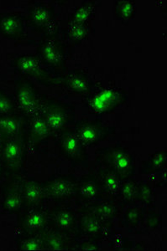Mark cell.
I'll return each mask as SVG.
<instances>
[{
    "label": "cell",
    "instance_id": "obj_1",
    "mask_svg": "<svg viewBox=\"0 0 167 251\" xmlns=\"http://www.w3.org/2000/svg\"><path fill=\"white\" fill-rule=\"evenodd\" d=\"M71 202L56 203L48 210V228L77 240L80 237L79 209L72 206Z\"/></svg>",
    "mask_w": 167,
    "mask_h": 251
},
{
    "label": "cell",
    "instance_id": "obj_2",
    "mask_svg": "<svg viewBox=\"0 0 167 251\" xmlns=\"http://www.w3.org/2000/svg\"><path fill=\"white\" fill-rule=\"evenodd\" d=\"M96 159L102 168L114 172L123 180L132 177L135 171V159L123 146H111L98 150Z\"/></svg>",
    "mask_w": 167,
    "mask_h": 251
},
{
    "label": "cell",
    "instance_id": "obj_3",
    "mask_svg": "<svg viewBox=\"0 0 167 251\" xmlns=\"http://www.w3.org/2000/svg\"><path fill=\"white\" fill-rule=\"evenodd\" d=\"M47 98L48 97L41 93L27 78H23L16 83L13 100L16 112L24 117L40 113Z\"/></svg>",
    "mask_w": 167,
    "mask_h": 251
},
{
    "label": "cell",
    "instance_id": "obj_4",
    "mask_svg": "<svg viewBox=\"0 0 167 251\" xmlns=\"http://www.w3.org/2000/svg\"><path fill=\"white\" fill-rule=\"evenodd\" d=\"M36 54L47 67L63 74L67 63V47L57 34L42 36Z\"/></svg>",
    "mask_w": 167,
    "mask_h": 251
},
{
    "label": "cell",
    "instance_id": "obj_5",
    "mask_svg": "<svg viewBox=\"0 0 167 251\" xmlns=\"http://www.w3.org/2000/svg\"><path fill=\"white\" fill-rule=\"evenodd\" d=\"M126 94L121 88L114 86H104L87 96L86 106L90 113L95 115L112 113L121 106Z\"/></svg>",
    "mask_w": 167,
    "mask_h": 251
},
{
    "label": "cell",
    "instance_id": "obj_6",
    "mask_svg": "<svg viewBox=\"0 0 167 251\" xmlns=\"http://www.w3.org/2000/svg\"><path fill=\"white\" fill-rule=\"evenodd\" d=\"M41 114L53 135L57 136L70 127L75 116V109L69 104L48 97Z\"/></svg>",
    "mask_w": 167,
    "mask_h": 251
},
{
    "label": "cell",
    "instance_id": "obj_7",
    "mask_svg": "<svg viewBox=\"0 0 167 251\" xmlns=\"http://www.w3.org/2000/svg\"><path fill=\"white\" fill-rule=\"evenodd\" d=\"M13 67L24 78H33L46 86H52L57 81V78L50 72L36 54L19 55L13 61Z\"/></svg>",
    "mask_w": 167,
    "mask_h": 251
},
{
    "label": "cell",
    "instance_id": "obj_8",
    "mask_svg": "<svg viewBox=\"0 0 167 251\" xmlns=\"http://www.w3.org/2000/svg\"><path fill=\"white\" fill-rule=\"evenodd\" d=\"M26 149L24 135L3 140L0 149V160L4 172L17 174L22 170L26 162Z\"/></svg>",
    "mask_w": 167,
    "mask_h": 251
},
{
    "label": "cell",
    "instance_id": "obj_9",
    "mask_svg": "<svg viewBox=\"0 0 167 251\" xmlns=\"http://www.w3.org/2000/svg\"><path fill=\"white\" fill-rule=\"evenodd\" d=\"M27 21L33 30L42 36L57 34L58 22L55 9L46 3H35L28 12Z\"/></svg>",
    "mask_w": 167,
    "mask_h": 251
},
{
    "label": "cell",
    "instance_id": "obj_10",
    "mask_svg": "<svg viewBox=\"0 0 167 251\" xmlns=\"http://www.w3.org/2000/svg\"><path fill=\"white\" fill-rule=\"evenodd\" d=\"M78 180L71 174H61L42 183L47 200L55 203L69 202L75 200Z\"/></svg>",
    "mask_w": 167,
    "mask_h": 251
},
{
    "label": "cell",
    "instance_id": "obj_11",
    "mask_svg": "<svg viewBox=\"0 0 167 251\" xmlns=\"http://www.w3.org/2000/svg\"><path fill=\"white\" fill-rule=\"evenodd\" d=\"M57 136L58 150L65 159L73 164L83 163L87 159L86 147L73 127L70 126Z\"/></svg>",
    "mask_w": 167,
    "mask_h": 251
},
{
    "label": "cell",
    "instance_id": "obj_12",
    "mask_svg": "<svg viewBox=\"0 0 167 251\" xmlns=\"http://www.w3.org/2000/svg\"><path fill=\"white\" fill-rule=\"evenodd\" d=\"M79 232L80 236L98 241L112 228V223L105 222L98 217L88 207L79 206Z\"/></svg>",
    "mask_w": 167,
    "mask_h": 251
},
{
    "label": "cell",
    "instance_id": "obj_13",
    "mask_svg": "<svg viewBox=\"0 0 167 251\" xmlns=\"http://www.w3.org/2000/svg\"><path fill=\"white\" fill-rule=\"evenodd\" d=\"M77 134L86 148L98 146L110 135V129L101 120L78 121L74 126Z\"/></svg>",
    "mask_w": 167,
    "mask_h": 251
},
{
    "label": "cell",
    "instance_id": "obj_14",
    "mask_svg": "<svg viewBox=\"0 0 167 251\" xmlns=\"http://www.w3.org/2000/svg\"><path fill=\"white\" fill-rule=\"evenodd\" d=\"M19 214V226L25 234H42L48 228V210L43 206L24 208Z\"/></svg>",
    "mask_w": 167,
    "mask_h": 251
},
{
    "label": "cell",
    "instance_id": "obj_15",
    "mask_svg": "<svg viewBox=\"0 0 167 251\" xmlns=\"http://www.w3.org/2000/svg\"><path fill=\"white\" fill-rule=\"evenodd\" d=\"M58 79L64 91L72 96L87 97L92 92V86L89 75L84 70H73L61 74Z\"/></svg>",
    "mask_w": 167,
    "mask_h": 251
},
{
    "label": "cell",
    "instance_id": "obj_16",
    "mask_svg": "<svg viewBox=\"0 0 167 251\" xmlns=\"http://www.w3.org/2000/svg\"><path fill=\"white\" fill-rule=\"evenodd\" d=\"M23 135L29 146L40 145L54 136L41 112L25 117Z\"/></svg>",
    "mask_w": 167,
    "mask_h": 251
},
{
    "label": "cell",
    "instance_id": "obj_17",
    "mask_svg": "<svg viewBox=\"0 0 167 251\" xmlns=\"http://www.w3.org/2000/svg\"><path fill=\"white\" fill-rule=\"evenodd\" d=\"M103 198L95 174H86L78 180L75 201L78 206L88 207Z\"/></svg>",
    "mask_w": 167,
    "mask_h": 251
},
{
    "label": "cell",
    "instance_id": "obj_18",
    "mask_svg": "<svg viewBox=\"0 0 167 251\" xmlns=\"http://www.w3.org/2000/svg\"><path fill=\"white\" fill-rule=\"evenodd\" d=\"M0 34L9 40H21L25 35L24 18L19 13H0Z\"/></svg>",
    "mask_w": 167,
    "mask_h": 251
},
{
    "label": "cell",
    "instance_id": "obj_19",
    "mask_svg": "<svg viewBox=\"0 0 167 251\" xmlns=\"http://www.w3.org/2000/svg\"><path fill=\"white\" fill-rule=\"evenodd\" d=\"M95 175L101 188L103 198L120 202L119 195L123 181L121 177L114 172L104 168H102Z\"/></svg>",
    "mask_w": 167,
    "mask_h": 251
},
{
    "label": "cell",
    "instance_id": "obj_20",
    "mask_svg": "<svg viewBox=\"0 0 167 251\" xmlns=\"http://www.w3.org/2000/svg\"><path fill=\"white\" fill-rule=\"evenodd\" d=\"M1 207L7 214H19L23 210L25 203L21 193V181L15 180L6 186Z\"/></svg>",
    "mask_w": 167,
    "mask_h": 251
},
{
    "label": "cell",
    "instance_id": "obj_21",
    "mask_svg": "<svg viewBox=\"0 0 167 251\" xmlns=\"http://www.w3.org/2000/svg\"><path fill=\"white\" fill-rule=\"evenodd\" d=\"M21 188L25 208L41 207L47 200L42 183L31 178L21 180Z\"/></svg>",
    "mask_w": 167,
    "mask_h": 251
},
{
    "label": "cell",
    "instance_id": "obj_22",
    "mask_svg": "<svg viewBox=\"0 0 167 251\" xmlns=\"http://www.w3.org/2000/svg\"><path fill=\"white\" fill-rule=\"evenodd\" d=\"M25 117L19 113L0 115V138L3 140L22 136Z\"/></svg>",
    "mask_w": 167,
    "mask_h": 251
},
{
    "label": "cell",
    "instance_id": "obj_23",
    "mask_svg": "<svg viewBox=\"0 0 167 251\" xmlns=\"http://www.w3.org/2000/svg\"><path fill=\"white\" fill-rule=\"evenodd\" d=\"M120 202L112 201L106 198H102L97 202L88 206L94 214L105 222L112 223V220L121 214L122 207Z\"/></svg>",
    "mask_w": 167,
    "mask_h": 251
},
{
    "label": "cell",
    "instance_id": "obj_24",
    "mask_svg": "<svg viewBox=\"0 0 167 251\" xmlns=\"http://www.w3.org/2000/svg\"><path fill=\"white\" fill-rule=\"evenodd\" d=\"M78 241L64 234L47 228L43 233L44 250H74Z\"/></svg>",
    "mask_w": 167,
    "mask_h": 251
},
{
    "label": "cell",
    "instance_id": "obj_25",
    "mask_svg": "<svg viewBox=\"0 0 167 251\" xmlns=\"http://www.w3.org/2000/svg\"><path fill=\"white\" fill-rule=\"evenodd\" d=\"M139 183L131 177L122 181L119 201L123 205H135L137 203Z\"/></svg>",
    "mask_w": 167,
    "mask_h": 251
},
{
    "label": "cell",
    "instance_id": "obj_26",
    "mask_svg": "<svg viewBox=\"0 0 167 251\" xmlns=\"http://www.w3.org/2000/svg\"><path fill=\"white\" fill-rule=\"evenodd\" d=\"M144 214V208L139 206H129L123 215V224L129 229H138L143 226Z\"/></svg>",
    "mask_w": 167,
    "mask_h": 251
},
{
    "label": "cell",
    "instance_id": "obj_27",
    "mask_svg": "<svg viewBox=\"0 0 167 251\" xmlns=\"http://www.w3.org/2000/svg\"><path fill=\"white\" fill-rule=\"evenodd\" d=\"M96 7L97 5L94 1H85L76 8L70 20L77 23L90 25L95 15Z\"/></svg>",
    "mask_w": 167,
    "mask_h": 251
},
{
    "label": "cell",
    "instance_id": "obj_28",
    "mask_svg": "<svg viewBox=\"0 0 167 251\" xmlns=\"http://www.w3.org/2000/svg\"><path fill=\"white\" fill-rule=\"evenodd\" d=\"M113 14L117 20L128 23L136 14V3L132 0H118L113 6Z\"/></svg>",
    "mask_w": 167,
    "mask_h": 251
},
{
    "label": "cell",
    "instance_id": "obj_29",
    "mask_svg": "<svg viewBox=\"0 0 167 251\" xmlns=\"http://www.w3.org/2000/svg\"><path fill=\"white\" fill-rule=\"evenodd\" d=\"M89 34V25L77 23L69 20L66 29V35L68 40L73 44H80L86 40Z\"/></svg>",
    "mask_w": 167,
    "mask_h": 251
},
{
    "label": "cell",
    "instance_id": "obj_30",
    "mask_svg": "<svg viewBox=\"0 0 167 251\" xmlns=\"http://www.w3.org/2000/svg\"><path fill=\"white\" fill-rule=\"evenodd\" d=\"M17 248L19 251L44 250L43 233L25 234L18 241Z\"/></svg>",
    "mask_w": 167,
    "mask_h": 251
},
{
    "label": "cell",
    "instance_id": "obj_31",
    "mask_svg": "<svg viewBox=\"0 0 167 251\" xmlns=\"http://www.w3.org/2000/svg\"><path fill=\"white\" fill-rule=\"evenodd\" d=\"M167 163V150H160L150 156L144 166V171L147 173H157L166 169Z\"/></svg>",
    "mask_w": 167,
    "mask_h": 251
},
{
    "label": "cell",
    "instance_id": "obj_32",
    "mask_svg": "<svg viewBox=\"0 0 167 251\" xmlns=\"http://www.w3.org/2000/svg\"><path fill=\"white\" fill-rule=\"evenodd\" d=\"M137 203H140L142 205L147 207H151L155 203V193L148 183H139Z\"/></svg>",
    "mask_w": 167,
    "mask_h": 251
},
{
    "label": "cell",
    "instance_id": "obj_33",
    "mask_svg": "<svg viewBox=\"0 0 167 251\" xmlns=\"http://www.w3.org/2000/svg\"><path fill=\"white\" fill-rule=\"evenodd\" d=\"M17 113L15 102L11 97L0 89V115H11Z\"/></svg>",
    "mask_w": 167,
    "mask_h": 251
},
{
    "label": "cell",
    "instance_id": "obj_34",
    "mask_svg": "<svg viewBox=\"0 0 167 251\" xmlns=\"http://www.w3.org/2000/svg\"><path fill=\"white\" fill-rule=\"evenodd\" d=\"M161 223H162V216L156 212H150L148 214H144L143 226L145 228L154 230L156 228H158Z\"/></svg>",
    "mask_w": 167,
    "mask_h": 251
},
{
    "label": "cell",
    "instance_id": "obj_35",
    "mask_svg": "<svg viewBox=\"0 0 167 251\" xmlns=\"http://www.w3.org/2000/svg\"><path fill=\"white\" fill-rule=\"evenodd\" d=\"M74 250L78 251H100V246L98 245V241L92 239H87L83 240L82 242L77 243Z\"/></svg>",
    "mask_w": 167,
    "mask_h": 251
},
{
    "label": "cell",
    "instance_id": "obj_36",
    "mask_svg": "<svg viewBox=\"0 0 167 251\" xmlns=\"http://www.w3.org/2000/svg\"><path fill=\"white\" fill-rule=\"evenodd\" d=\"M3 165H2V163H1V160H0V180L2 178V176H3Z\"/></svg>",
    "mask_w": 167,
    "mask_h": 251
},
{
    "label": "cell",
    "instance_id": "obj_37",
    "mask_svg": "<svg viewBox=\"0 0 167 251\" xmlns=\"http://www.w3.org/2000/svg\"><path fill=\"white\" fill-rule=\"evenodd\" d=\"M3 140L2 138H0V149H1V147H2V144H3Z\"/></svg>",
    "mask_w": 167,
    "mask_h": 251
}]
</instances>
